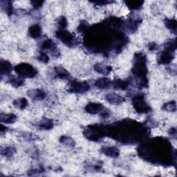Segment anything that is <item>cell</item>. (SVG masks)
Instances as JSON below:
<instances>
[{"label": "cell", "instance_id": "6da1fadb", "mask_svg": "<svg viewBox=\"0 0 177 177\" xmlns=\"http://www.w3.org/2000/svg\"><path fill=\"white\" fill-rule=\"evenodd\" d=\"M15 70L16 73L22 78H32L37 74V71L33 66L26 63L20 64L16 66Z\"/></svg>", "mask_w": 177, "mask_h": 177}, {"label": "cell", "instance_id": "7a4b0ae2", "mask_svg": "<svg viewBox=\"0 0 177 177\" xmlns=\"http://www.w3.org/2000/svg\"><path fill=\"white\" fill-rule=\"evenodd\" d=\"M133 104L136 111L139 113H146L149 112L150 107L145 101L143 95H138L133 98Z\"/></svg>", "mask_w": 177, "mask_h": 177}, {"label": "cell", "instance_id": "3957f363", "mask_svg": "<svg viewBox=\"0 0 177 177\" xmlns=\"http://www.w3.org/2000/svg\"><path fill=\"white\" fill-rule=\"evenodd\" d=\"M69 89H71L72 92L84 93L89 89V85L86 82L74 81L71 83Z\"/></svg>", "mask_w": 177, "mask_h": 177}, {"label": "cell", "instance_id": "277c9868", "mask_svg": "<svg viewBox=\"0 0 177 177\" xmlns=\"http://www.w3.org/2000/svg\"><path fill=\"white\" fill-rule=\"evenodd\" d=\"M57 37H59L61 41L65 43L66 44H71L74 43V37L73 35L66 31H60L57 33Z\"/></svg>", "mask_w": 177, "mask_h": 177}, {"label": "cell", "instance_id": "5b68a950", "mask_svg": "<svg viewBox=\"0 0 177 177\" xmlns=\"http://www.w3.org/2000/svg\"><path fill=\"white\" fill-rule=\"evenodd\" d=\"M103 107L99 103H89L86 107V110L90 114H97L98 112H102Z\"/></svg>", "mask_w": 177, "mask_h": 177}, {"label": "cell", "instance_id": "8992f818", "mask_svg": "<svg viewBox=\"0 0 177 177\" xmlns=\"http://www.w3.org/2000/svg\"><path fill=\"white\" fill-rule=\"evenodd\" d=\"M106 99L109 103L113 104H118L123 102L124 98L116 94H109L106 96Z\"/></svg>", "mask_w": 177, "mask_h": 177}, {"label": "cell", "instance_id": "52a82bcc", "mask_svg": "<svg viewBox=\"0 0 177 177\" xmlns=\"http://www.w3.org/2000/svg\"><path fill=\"white\" fill-rule=\"evenodd\" d=\"M28 95L32 99H35L37 100H41L45 98L44 93L39 89L31 90V91L28 92Z\"/></svg>", "mask_w": 177, "mask_h": 177}, {"label": "cell", "instance_id": "ba28073f", "mask_svg": "<svg viewBox=\"0 0 177 177\" xmlns=\"http://www.w3.org/2000/svg\"><path fill=\"white\" fill-rule=\"evenodd\" d=\"M103 152L106 156H108L109 157L115 158L117 157L119 155L118 149L115 147H106L103 150Z\"/></svg>", "mask_w": 177, "mask_h": 177}, {"label": "cell", "instance_id": "9c48e42d", "mask_svg": "<svg viewBox=\"0 0 177 177\" xmlns=\"http://www.w3.org/2000/svg\"><path fill=\"white\" fill-rule=\"evenodd\" d=\"M111 82L107 78H103L98 79L95 83V85L96 87L99 88L100 89H108L110 86H111Z\"/></svg>", "mask_w": 177, "mask_h": 177}, {"label": "cell", "instance_id": "30bf717a", "mask_svg": "<svg viewBox=\"0 0 177 177\" xmlns=\"http://www.w3.org/2000/svg\"><path fill=\"white\" fill-rule=\"evenodd\" d=\"M29 35L33 38H37L41 35V28L38 25H33L30 28Z\"/></svg>", "mask_w": 177, "mask_h": 177}, {"label": "cell", "instance_id": "8fae6325", "mask_svg": "<svg viewBox=\"0 0 177 177\" xmlns=\"http://www.w3.org/2000/svg\"><path fill=\"white\" fill-rule=\"evenodd\" d=\"M16 120V116L12 114H1V121L5 123H14Z\"/></svg>", "mask_w": 177, "mask_h": 177}, {"label": "cell", "instance_id": "7c38bea8", "mask_svg": "<svg viewBox=\"0 0 177 177\" xmlns=\"http://www.w3.org/2000/svg\"><path fill=\"white\" fill-rule=\"evenodd\" d=\"M42 48L44 50H49V51H55L56 49V44L55 43L50 40H46L43 42L42 44Z\"/></svg>", "mask_w": 177, "mask_h": 177}, {"label": "cell", "instance_id": "4fadbf2b", "mask_svg": "<svg viewBox=\"0 0 177 177\" xmlns=\"http://www.w3.org/2000/svg\"><path fill=\"white\" fill-rule=\"evenodd\" d=\"M53 127V123L50 119H44L40 123V127L43 129H50Z\"/></svg>", "mask_w": 177, "mask_h": 177}, {"label": "cell", "instance_id": "5bb4252c", "mask_svg": "<svg viewBox=\"0 0 177 177\" xmlns=\"http://www.w3.org/2000/svg\"><path fill=\"white\" fill-rule=\"evenodd\" d=\"M11 71V64L8 62H7V61H4V62L2 61V62H1V73H2V74H9Z\"/></svg>", "mask_w": 177, "mask_h": 177}, {"label": "cell", "instance_id": "9a60e30c", "mask_svg": "<svg viewBox=\"0 0 177 177\" xmlns=\"http://www.w3.org/2000/svg\"><path fill=\"white\" fill-rule=\"evenodd\" d=\"M55 71L57 76L60 78H67L69 75L67 71H66L65 69L62 67H56L55 68Z\"/></svg>", "mask_w": 177, "mask_h": 177}, {"label": "cell", "instance_id": "2e32d148", "mask_svg": "<svg viewBox=\"0 0 177 177\" xmlns=\"http://www.w3.org/2000/svg\"><path fill=\"white\" fill-rule=\"evenodd\" d=\"M14 105L19 109H23L28 105V102L25 98H20V99L15 100L14 102Z\"/></svg>", "mask_w": 177, "mask_h": 177}, {"label": "cell", "instance_id": "e0dca14e", "mask_svg": "<svg viewBox=\"0 0 177 177\" xmlns=\"http://www.w3.org/2000/svg\"><path fill=\"white\" fill-rule=\"evenodd\" d=\"M95 69L96 70L98 73H100V74H108L110 72V69L111 68L109 67V66H104L103 65H97L96 66H95Z\"/></svg>", "mask_w": 177, "mask_h": 177}, {"label": "cell", "instance_id": "ac0fdd59", "mask_svg": "<svg viewBox=\"0 0 177 177\" xmlns=\"http://www.w3.org/2000/svg\"><path fill=\"white\" fill-rule=\"evenodd\" d=\"M114 86L117 89H125L128 86V84L123 80H117L114 82Z\"/></svg>", "mask_w": 177, "mask_h": 177}, {"label": "cell", "instance_id": "d6986e66", "mask_svg": "<svg viewBox=\"0 0 177 177\" xmlns=\"http://www.w3.org/2000/svg\"><path fill=\"white\" fill-rule=\"evenodd\" d=\"M60 138H61L60 139L61 143H62L63 144L66 145H67V146L72 147L74 145V141L72 140V138H71L66 137V136H63V137Z\"/></svg>", "mask_w": 177, "mask_h": 177}, {"label": "cell", "instance_id": "ffe728a7", "mask_svg": "<svg viewBox=\"0 0 177 177\" xmlns=\"http://www.w3.org/2000/svg\"><path fill=\"white\" fill-rule=\"evenodd\" d=\"M164 109L167 110V111H176V103L175 102H170L167 103L164 106Z\"/></svg>", "mask_w": 177, "mask_h": 177}, {"label": "cell", "instance_id": "44dd1931", "mask_svg": "<svg viewBox=\"0 0 177 177\" xmlns=\"http://www.w3.org/2000/svg\"><path fill=\"white\" fill-rule=\"evenodd\" d=\"M165 24H166L167 27L168 28H170V29H173V30H176V21L175 20H173V19H168L165 22Z\"/></svg>", "mask_w": 177, "mask_h": 177}, {"label": "cell", "instance_id": "7402d4cb", "mask_svg": "<svg viewBox=\"0 0 177 177\" xmlns=\"http://www.w3.org/2000/svg\"><path fill=\"white\" fill-rule=\"evenodd\" d=\"M15 150L13 147H9L4 150V152H2V154H4L6 156H12L13 154L15 153Z\"/></svg>", "mask_w": 177, "mask_h": 177}, {"label": "cell", "instance_id": "603a6c76", "mask_svg": "<svg viewBox=\"0 0 177 177\" xmlns=\"http://www.w3.org/2000/svg\"><path fill=\"white\" fill-rule=\"evenodd\" d=\"M11 83L15 86H19L22 85L23 80L19 79V78H13V79L11 80Z\"/></svg>", "mask_w": 177, "mask_h": 177}, {"label": "cell", "instance_id": "cb8c5ba5", "mask_svg": "<svg viewBox=\"0 0 177 177\" xmlns=\"http://www.w3.org/2000/svg\"><path fill=\"white\" fill-rule=\"evenodd\" d=\"M143 2H138L136 3V2H131V3H129L128 2L127 3V4H129V6H129L131 8H132V9H138L139 7L141 6V5H140V4H142Z\"/></svg>", "mask_w": 177, "mask_h": 177}, {"label": "cell", "instance_id": "d4e9b609", "mask_svg": "<svg viewBox=\"0 0 177 177\" xmlns=\"http://www.w3.org/2000/svg\"><path fill=\"white\" fill-rule=\"evenodd\" d=\"M38 60L40 61V62H44V63H46V62H48V57L47 56H46V55L44 53H42L41 54H40V57H39Z\"/></svg>", "mask_w": 177, "mask_h": 177}, {"label": "cell", "instance_id": "484cf974", "mask_svg": "<svg viewBox=\"0 0 177 177\" xmlns=\"http://www.w3.org/2000/svg\"><path fill=\"white\" fill-rule=\"evenodd\" d=\"M59 25L60 27H62L61 28H65V27H66V26L67 25V22H66L65 17H61L59 21Z\"/></svg>", "mask_w": 177, "mask_h": 177}]
</instances>
